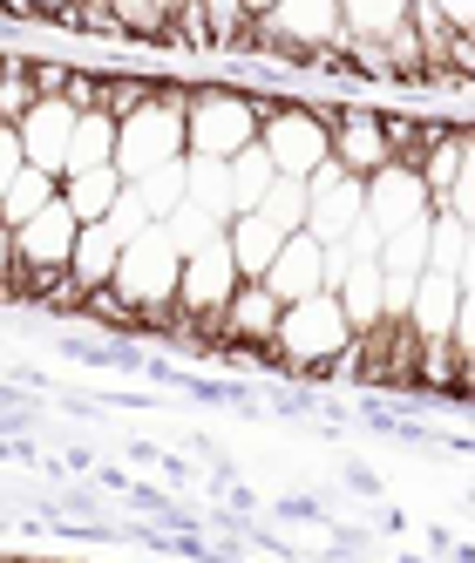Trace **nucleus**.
I'll return each instance as SVG.
<instances>
[{
	"mask_svg": "<svg viewBox=\"0 0 475 563\" xmlns=\"http://www.w3.org/2000/svg\"><path fill=\"white\" fill-rule=\"evenodd\" d=\"M115 164V123L102 109H89V115H75V136H68V164H62V177H89V170H109Z\"/></svg>",
	"mask_w": 475,
	"mask_h": 563,
	"instance_id": "ddd939ff",
	"label": "nucleus"
},
{
	"mask_svg": "<svg viewBox=\"0 0 475 563\" xmlns=\"http://www.w3.org/2000/svg\"><path fill=\"white\" fill-rule=\"evenodd\" d=\"M279 245H286V238L272 231L265 218H231L224 224V252H231V265H238L245 286H258V278H265V265L279 258Z\"/></svg>",
	"mask_w": 475,
	"mask_h": 563,
	"instance_id": "f8f14e48",
	"label": "nucleus"
},
{
	"mask_svg": "<svg viewBox=\"0 0 475 563\" xmlns=\"http://www.w3.org/2000/svg\"><path fill=\"white\" fill-rule=\"evenodd\" d=\"M353 346V327L333 292H312L299 306H279V327H272L265 360H279L286 374H333Z\"/></svg>",
	"mask_w": 475,
	"mask_h": 563,
	"instance_id": "f03ea898",
	"label": "nucleus"
},
{
	"mask_svg": "<svg viewBox=\"0 0 475 563\" xmlns=\"http://www.w3.org/2000/svg\"><path fill=\"white\" fill-rule=\"evenodd\" d=\"M258 150H265V164L306 184V177H320L327 170V109H306V102H272L258 115Z\"/></svg>",
	"mask_w": 475,
	"mask_h": 563,
	"instance_id": "20e7f679",
	"label": "nucleus"
},
{
	"mask_svg": "<svg viewBox=\"0 0 475 563\" xmlns=\"http://www.w3.org/2000/svg\"><path fill=\"white\" fill-rule=\"evenodd\" d=\"M252 218H265L279 238H299V224H306V184H292V177H279L265 197H258V211Z\"/></svg>",
	"mask_w": 475,
	"mask_h": 563,
	"instance_id": "5701e85b",
	"label": "nucleus"
},
{
	"mask_svg": "<svg viewBox=\"0 0 475 563\" xmlns=\"http://www.w3.org/2000/svg\"><path fill=\"white\" fill-rule=\"evenodd\" d=\"M258 286L279 299V306H299V299H312V292H327V286H320V245H312V238H286L279 258L265 265Z\"/></svg>",
	"mask_w": 475,
	"mask_h": 563,
	"instance_id": "9d476101",
	"label": "nucleus"
},
{
	"mask_svg": "<svg viewBox=\"0 0 475 563\" xmlns=\"http://www.w3.org/2000/svg\"><path fill=\"white\" fill-rule=\"evenodd\" d=\"M408 299H415V278L380 272V319H408Z\"/></svg>",
	"mask_w": 475,
	"mask_h": 563,
	"instance_id": "393cba45",
	"label": "nucleus"
},
{
	"mask_svg": "<svg viewBox=\"0 0 475 563\" xmlns=\"http://www.w3.org/2000/svg\"><path fill=\"white\" fill-rule=\"evenodd\" d=\"M136 190V205H143V218L150 224H164L177 205H184V156H177V164H164V170H150L143 184H130Z\"/></svg>",
	"mask_w": 475,
	"mask_h": 563,
	"instance_id": "4be33fe9",
	"label": "nucleus"
},
{
	"mask_svg": "<svg viewBox=\"0 0 475 563\" xmlns=\"http://www.w3.org/2000/svg\"><path fill=\"white\" fill-rule=\"evenodd\" d=\"M421 218H434V211H428V190H421L415 170L387 164V170H374V177L361 184V224H367L374 238H394L401 224H421Z\"/></svg>",
	"mask_w": 475,
	"mask_h": 563,
	"instance_id": "423d86ee",
	"label": "nucleus"
},
{
	"mask_svg": "<svg viewBox=\"0 0 475 563\" xmlns=\"http://www.w3.org/2000/svg\"><path fill=\"white\" fill-rule=\"evenodd\" d=\"M462 306H468V286H455V278H442V272H421L401 327H408L421 346H442V340H449V327L462 319Z\"/></svg>",
	"mask_w": 475,
	"mask_h": 563,
	"instance_id": "1a4fd4ad",
	"label": "nucleus"
},
{
	"mask_svg": "<svg viewBox=\"0 0 475 563\" xmlns=\"http://www.w3.org/2000/svg\"><path fill=\"white\" fill-rule=\"evenodd\" d=\"M184 205L190 211H205L211 224H231V177L224 164H211V156H184Z\"/></svg>",
	"mask_w": 475,
	"mask_h": 563,
	"instance_id": "4468645a",
	"label": "nucleus"
},
{
	"mask_svg": "<svg viewBox=\"0 0 475 563\" xmlns=\"http://www.w3.org/2000/svg\"><path fill=\"white\" fill-rule=\"evenodd\" d=\"M327 164L353 184H367L387 170V136H380V109H327Z\"/></svg>",
	"mask_w": 475,
	"mask_h": 563,
	"instance_id": "39448f33",
	"label": "nucleus"
},
{
	"mask_svg": "<svg viewBox=\"0 0 475 563\" xmlns=\"http://www.w3.org/2000/svg\"><path fill=\"white\" fill-rule=\"evenodd\" d=\"M428 272H442V278H455V286H468V224L428 218Z\"/></svg>",
	"mask_w": 475,
	"mask_h": 563,
	"instance_id": "6ab92c4d",
	"label": "nucleus"
},
{
	"mask_svg": "<svg viewBox=\"0 0 475 563\" xmlns=\"http://www.w3.org/2000/svg\"><path fill=\"white\" fill-rule=\"evenodd\" d=\"M115 197H123V177L115 170H89V177H62V205L75 224H102L115 211Z\"/></svg>",
	"mask_w": 475,
	"mask_h": 563,
	"instance_id": "2eb2a0df",
	"label": "nucleus"
},
{
	"mask_svg": "<svg viewBox=\"0 0 475 563\" xmlns=\"http://www.w3.org/2000/svg\"><path fill=\"white\" fill-rule=\"evenodd\" d=\"M279 96H252L238 82H190L184 89V156H211L231 164L238 150L258 143V115Z\"/></svg>",
	"mask_w": 475,
	"mask_h": 563,
	"instance_id": "f257e3e1",
	"label": "nucleus"
},
{
	"mask_svg": "<svg viewBox=\"0 0 475 563\" xmlns=\"http://www.w3.org/2000/svg\"><path fill=\"white\" fill-rule=\"evenodd\" d=\"M55 190H62L55 177H42V170H21V177H14V190L0 197V231L14 238V231H21L27 218H42V211L55 205Z\"/></svg>",
	"mask_w": 475,
	"mask_h": 563,
	"instance_id": "a211bd4d",
	"label": "nucleus"
},
{
	"mask_svg": "<svg viewBox=\"0 0 475 563\" xmlns=\"http://www.w3.org/2000/svg\"><path fill=\"white\" fill-rule=\"evenodd\" d=\"M272 327H279V299H272L265 286H238V292H231V306L218 312V333H211V340H224V346H238V353L265 360Z\"/></svg>",
	"mask_w": 475,
	"mask_h": 563,
	"instance_id": "6e6552de",
	"label": "nucleus"
},
{
	"mask_svg": "<svg viewBox=\"0 0 475 563\" xmlns=\"http://www.w3.org/2000/svg\"><path fill=\"white\" fill-rule=\"evenodd\" d=\"M374 265L394 272V278H421V272H428V218H421V224H401L394 238H380Z\"/></svg>",
	"mask_w": 475,
	"mask_h": 563,
	"instance_id": "aec40b11",
	"label": "nucleus"
},
{
	"mask_svg": "<svg viewBox=\"0 0 475 563\" xmlns=\"http://www.w3.org/2000/svg\"><path fill=\"white\" fill-rule=\"evenodd\" d=\"M34 109V55H0V130Z\"/></svg>",
	"mask_w": 475,
	"mask_h": 563,
	"instance_id": "412c9836",
	"label": "nucleus"
},
{
	"mask_svg": "<svg viewBox=\"0 0 475 563\" xmlns=\"http://www.w3.org/2000/svg\"><path fill=\"white\" fill-rule=\"evenodd\" d=\"M361 224V184L353 177H340L333 164L320 170V177H306V224H299V238H312V245H346V231Z\"/></svg>",
	"mask_w": 475,
	"mask_h": 563,
	"instance_id": "0eeeda50",
	"label": "nucleus"
},
{
	"mask_svg": "<svg viewBox=\"0 0 475 563\" xmlns=\"http://www.w3.org/2000/svg\"><path fill=\"white\" fill-rule=\"evenodd\" d=\"M27 164H21V143H14V130H0V197L14 190V177H21Z\"/></svg>",
	"mask_w": 475,
	"mask_h": 563,
	"instance_id": "a878e982",
	"label": "nucleus"
},
{
	"mask_svg": "<svg viewBox=\"0 0 475 563\" xmlns=\"http://www.w3.org/2000/svg\"><path fill=\"white\" fill-rule=\"evenodd\" d=\"M224 177H231V211H238V218H252V211H258V197L279 184V170L265 164V150H258V143H252V150H238L231 164H224Z\"/></svg>",
	"mask_w": 475,
	"mask_h": 563,
	"instance_id": "f3484780",
	"label": "nucleus"
},
{
	"mask_svg": "<svg viewBox=\"0 0 475 563\" xmlns=\"http://www.w3.org/2000/svg\"><path fill=\"white\" fill-rule=\"evenodd\" d=\"M115 258H123V245H115L109 224H82V231H75V252H68V272H62L68 286H75V299L102 292L109 272H115Z\"/></svg>",
	"mask_w": 475,
	"mask_h": 563,
	"instance_id": "9b49d317",
	"label": "nucleus"
},
{
	"mask_svg": "<svg viewBox=\"0 0 475 563\" xmlns=\"http://www.w3.org/2000/svg\"><path fill=\"white\" fill-rule=\"evenodd\" d=\"M102 224L115 231V245H130V238H143V231H150V218H143V205H136V190H130V184H123V197H115V211H109Z\"/></svg>",
	"mask_w": 475,
	"mask_h": 563,
	"instance_id": "b1692460",
	"label": "nucleus"
},
{
	"mask_svg": "<svg viewBox=\"0 0 475 563\" xmlns=\"http://www.w3.org/2000/svg\"><path fill=\"white\" fill-rule=\"evenodd\" d=\"M184 89L190 82H164L150 109H136V115L115 123V164L109 170L123 184H143L150 170H164V164L184 156Z\"/></svg>",
	"mask_w": 475,
	"mask_h": 563,
	"instance_id": "7ed1b4c3",
	"label": "nucleus"
},
{
	"mask_svg": "<svg viewBox=\"0 0 475 563\" xmlns=\"http://www.w3.org/2000/svg\"><path fill=\"white\" fill-rule=\"evenodd\" d=\"M340 312H346V327L353 333H374L380 327V265H353L340 286H333Z\"/></svg>",
	"mask_w": 475,
	"mask_h": 563,
	"instance_id": "dca6fc26",
	"label": "nucleus"
}]
</instances>
